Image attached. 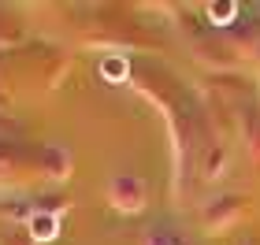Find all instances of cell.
Segmentation results:
<instances>
[{
	"label": "cell",
	"instance_id": "3957f363",
	"mask_svg": "<svg viewBox=\"0 0 260 245\" xmlns=\"http://www.w3.org/2000/svg\"><path fill=\"white\" fill-rule=\"evenodd\" d=\"M104 75H112V78H119V75H123V63H119V60H112V63H104Z\"/></svg>",
	"mask_w": 260,
	"mask_h": 245
},
{
	"label": "cell",
	"instance_id": "7a4b0ae2",
	"mask_svg": "<svg viewBox=\"0 0 260 245\" xmlns=\"http://www.w3.org/2000/svg\"><path fill=\"white\" fill-rule=\"evenodd\" d=\"M208 15H212V19H231V15H234V8H231V4H223V8L212 4V8H208Z\"/></svg>",
	"mask_w": 260,
	"mask_h": 245
},
{
	"label": "cell",
	"instance_id": "6da1fadb",
	"mask_svg": "<svg viewBox=\"0 0 260 245\" xmlns=\"http://www.w3.org/2000/svg\"><path fill=\"white\" fill-rule=\"evenodd\" d=\"M56 227H60V223H56V216H49V212H38V216L30 219V230H34V234H38L41 241L56 238Z\"/></svg>",
	"mask_w": 260,
	"mask_h": 245
}]
</instances>
